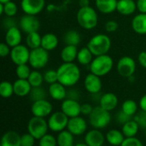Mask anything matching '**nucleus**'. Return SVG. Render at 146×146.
<instances>
[{
	"label": "nucleus",
	"mask_w": 146,
	"mask_h": 146,
	"mask_svg": "<svg viewBox=\"0 0 146 146\" xmlns=\"http://www.w3.org/2000/svg\"><path fill=\"white\" fill-rule=\"evenodd\" d=\"M31 113L33 116L45 118L53 113V106L46 99L38 100L33 102L31 106Z\"/></svg>",
	"instance_id": "nucleus-11"
},
{
	"label": "nucleus",
	"mask_w": 146,
	"mask_h": 146,
	"mask_svg": "<svg viewBox=\"0 0 146 146\" xmlns=\"http://www.w3.org/2000/svg\"><path fill=\"white\" fill-rule=\"evenodd\" d=\"M3 4V14L8 17H14L18 12V7L15 3L9 1Z\"/></svg>",
	"instance_id": "nucleus-39"
},
{
	"label": "nucleus",
	"mask_w": 146,
	"mask_h": 146,
	"mask_svg": "<svg viewBox=\"0 0 146 146\" xmlns=\"http://www.w3.org/2000/svg\"><path fill=\"white\" fill-rule=\"evenodd\" d=\"M137 9V3L134 0H118L116 10L122 15H130Z\"/></svg>",
	"instance_id": "nucleus-22"
},
{
	"label": "nucleus",
	"mask_w": 146,
	"mask_h": 146,
	"mask_svg": "<svg viewBox=\"0 0 146 146\" xmlns=\"http://www.w3.org/2000/svg\"><path fill=\"white\" fill-rule=\"evenodd\" d=\"M87 47L94 56L106 55L111 48V39L106 34L98 33L89 40Z\"/></svg>",
	"instance_id": "nucleus-3"
},
{
	"label": "nucleus",
	"mask_w": 146,
	"mask_h": 146,
	"mask_svg": "<svg viewBox=\"0 0 146 146\" xmlns=\"http://www.w3.org/2000/svg\"><path fill=\"white\" fill-rule=\"evenodd\" d=\"M64 43L68 45L77 46L81 40V36L80 33L76 30H69L64 34L63 38Z\"/></svg>",
	"instance_id": "nucleus-33"
},
{
	"label": "nucleus",
	"mask_w": 146,
	"mask_h": 146,
	"mask_svg": "<svg viewBox=\"0 0 146 146\" xmlns=\"http://www.w3.org/2000/svg\"><path fill=\"white\" fill-rule=\"evenodd\" d=\"M111 121V115L110 111L105 110L101 106L94 107L92 114L89 115L90 125L95 129H104L109 126Z\"/></svg>",
	"instance_id": "nucleus-5"
},
{
	"label": "nucleus",
	"mask_w": 146,
	"mask_h": 146,
	"mask_svg": "<svg viewBox=\"0 0 146 146\" xmlns=\"http://www.w3.org/2000/svg\"><path fill=\"white\" fill-rule=\"evenodd\" d=\"M67 98L74 99V100H79L80 98V92L76 89H69L67 92Z\"/></svg>",
	"instance_id": "nucleus-49"
},
{
	"label": "nucleus",
	"mask_w": 146,
	"mask_h": 146,
	"mask_svg": "<svg viewBox=\"0 0 146 146\" xmlns=\"http://www.w3.org/2000/svg\"><path fill=\"white\" fill-rule=\"evenodd\" d=\"M115 119L117 121V122L121 125H124L125 123H127V121H131L132 119H133V116H130L128 115H127L126 113H124L121 110L120 111H118V113L115 115Z\"/></svg>",
	"instance_id": "nucleus-44"
},
{
	"label": "nucleus",
	"mask_w": 146,
	"mask_h": 146,
	"mask_svg": "<svg viewBox=\"0 0 146 146\" xmlns=\"http://www.w3.org/2000/svg\"><path fill=\"white\" fill-rule=\"evenodd\" d=\"M121 146H144L141 140L138 138H126Z\"/></svg>",
	"instance_id": "nucleus-45"
},
{
	"label": "nucleus",
	"mask_w": 146,
	"mask_h": 146,
	"mask_svg": "<svg viewBox=\"0 0 146 146\" xmlns=\"http://www.w3.org/2000/svg\"><path fill=\"white\" fill-rule=\"evenodd\" d=\"M74 146H89V145H87L84 142V143H77V144H75V145H74Z\"/></svg>",
	"instance_id": "nucleus-56"
},
{
	"label": "nucleus",
	"mask_w": 146,
	"mask_h": 146,
	"mask_svg": "<svg viewBox=\"0 0 146 146\" xmlns=\"http://www.w3.org/2000/svg\"><path fill=\"white\" fill-rule=\"evenodd\" d=\"M36 139L29 133H24L21 136V146H34Z\"/></svg>",
	"instance_id": "nucleus-42"
},
{
	"label": "nucleus",
	"mask_w": 146,
	"mask_h": 146,
	"mask_svg": "<svg viewBox=\"0 0 146 146\" xmlns=\"http://www.w3.org/2000/svg\"><path fill=\"white\" fill-rule=\"evenodd\" d=\"M77 46L66 44L61 51V58L63 62H74L77 60L78 56Z\"/></svg>",
	"instance_id": "nucleus-27"
},
{
	"label": "nucleus",
	"mask_w": 146,
	"mask_h": 146,
	"mask_svg": "<svg viewBox=\"0 0 146 146\" xmlns=\"http://www.w3.org/2000/svg\"><path fill=\"white\" fill-rule=\"evenodd\" d=\"M30 98L33 102L41 100V99H46V92L44 89L41 86L38 87H33L32 91L30 92Z\"/></svg>",
	"instance_id": "nucleus-37"
},
{
	"label": "nucleus",
	"mask_w": 146,
	"mask_h": 146,
	"mask_svg": "<svg viewBox=\"0 0 146 146\" xmlns=\"http://www.w3.org/2000/svg\"><path fill=\"white\" fill-rule=\"evenodd\" d=\"M27 80L29 81L30 85L32 86V87H38L41 86L43 82L44 81V74H42L39 71L33 70L31 72Z\"/></svg>",
	"instance_id": "nucleus-35"
},
{
	"label": "nucleus",
	"mask_w": 146,
	"mask_h": 146,
	"mask_svg": "<svg viewBox=\"0 0 146 146\" xmlns=\"http://www.w3.org/2000/svg\"><path fill=\"white\" fill-rule=\"evenodd\" d=\"M4 39H5V43L10 48H13L15 46L21 44V42L22 39L21 30L16 26L9 28L8 30H6Z\"/></svg>",
	"instance_id": "nucleus-18"
},
{
	"label": "nucleus",
	"mask_w": 146,
	"mask_h": 146,
	"mask_svg": "<svg viewBox=\"0 0 146 146\" xmlns=\"http://www.w3.org/2000/svg\"><path fill=\"white\" fill-rule=\"evenodd\" d=\"M67 130H68L74 136H80L87 130V122L81 116L69 118Z\"/></svg>",
	"instance_id": "nucleus-15"
},
{
	"label": "nucleus",
	"mask_w": 146,
	"mask_h": 146,
	"mask_svg": "<svg viewBox=\"0 0 146 146\" xmlns=\"http://www.w3.org/2000/svg\"><path fill=\"white\" fill-rule=\"evenodd\" d=\"M99 106L107 111L114 110L118 105V98L113 92H106L103 94L99 100Z\"/></svg>",
	"instance_id": "nucleus-19"
},
{
	"label": "nucleus",
	"mask_w": 146,
	"mask_h": 146,
	"mask_svg": "<svg viewBox=\"0 0 146 146\" xmlns=\"http://www.w3.org/2000/svg\"><path fill=\"white\" fill-rule=\"evenodd\" d=\"M44 82H46L49 85H51L53 83L57 82L58 81V77H57L56 70H53V69L47 70L44 74Z\"/></svg>",
	"instance_id": "nucleus-41"
},
{
	"label": "nucleus",
	"mask_w": 146,
	"mask_h": 146,
	"mask_svg": "<svg viewBox=\"0 0 146 146\" xmlns=\"http://www.w3.org/2000/svg\"><path fill=\"white\" fill-rule=\"evenodd\" d=\"M139 130V126L134 119H132L131 121L122 125V128H121V132L124 134L125 138L136 137Z\"/></svg>",
	"instance_id": "nucleus-29"
},
{
	"label": "nucleus",
	"mask_w": 146,
	"mask_h": 146,
	"mask_svg": "<svg viewBox=\"0 0 146 146\" xmlns=\"http://www.w3.org/2000/svg\"><path fill=\"white\" fill-rule=\"evenodd\" d=\"M139 104L133 99H127L123 102L121 105V110L127 115L134 117V115L138 113Z\"/></svg>",
	"instance_id": "nucleus-34"
},
{
	"label": "nucleus",
	"mask_w": 146,
	"mask_h": 146,
	"mask_svg": "<svg viewBox=\"0 0 146 146\" xmlns=\"http://www.w3.org/2000/svg\"><path fill=\"white\" fill-rule=\"evenodd\" d=\"M9 1H12V0H0V3H8Z\"/></svg>",
	"instance_id": "nucleus-57"
},
{
	"label": "nucleus",
	"mask_w": 146,
	"mask_h": 146,
	"mask_svg": "<svg viewBox=\"0 0 146 146\" xmlns=\"http://www.w3.org/2000/svg\"><path fill=\"white\" fill-rule=\"evenodd\" d=\"M94 107H92L90 104H81V114L83 115H90L93 110Z\"/></svg>",
	"instance_id": "nucleus-48"
},
{
	"label": "nucleus",
	"mask_w": 146,
	"mask_h": 146,
	"mask_svg": "<svg viewBox=\"0 0 146 146\" xmlns=\"http://www.w3.org/2000/svg\"><path fill=\"white\" fill-rule=\"evenodd\" d=\"M118 0H95L96 8L104 15L111 14L116 10Z\"/></svg>",
	"instance_id": "nucleus-23"
},
{
	"label": "nucleus",
	"mask_w": 146,
	"mask_h": 146,
	"mask_svg": "<svg viewBox=\"0 0 146 146\" xmlns=\"http://www.w3.org/2000/svg\"><path fill=\"white\" fill-rule=\"evenodd\" d=\"M89 66L91 73L99 77H103L107 75L112 70L114 67V61L112 57L107 54L95 56Z\"/></svg>",
	"instance_id": "nucleus-4"
},
{
	"label": "nucleus",
	"mask_w": 146,
	"mask_h": 146,
	"mask_svg": "<svg viewBox=\"0 0 146 146\" xmlns=\"http://www.w3.org/2000/svg\"><path fill=\"white\" fill-rule=\"evenodd\" d=\"M138 61H139V64H140L143 68H146V50H145V51H141V52L139 54Z\"/></svg>",
	"instance_id": "nucleus-52"
},
{
	"label": "nucleus",
	"mask_w": 146,
	"mask_h": 146,
	"mask_svg": "<svg viewBox=\"0 0 146 146\" xmlns=\"http://www.w3.org/2000/svg\"><path fill=\"white\" fill-rule=\"evenodd\" d=\"M67 90L66 86L62 85L60 82H56L50 85L48 89V93L50 97L56 101H63L67 98Z\"/></svg>",
	"instance_id": "nucleus-20"
},
{
	"label": "nucleus",
	"mask_w": 146,
	"mask_h": 146,
	"mask_svg": "<svg viewBox=\"0 0 146 146\" xmlns=\"http://www.w3.org/2000/svg\"><path fill=\"white\" fill-rule=\"evenodd\" d=\"M21 7L26 15H37L45 7V0H21Z\"/></svg>",
	"instance_id": "nucleus-13"
},
{
	"label": "nucleus",
	"mask_w": 146,
	"mask_h": 146,
	"mask_svg": "<svg viewBox=\"0 0 146 146\" xmlns=\"http://www.w3.org/2000/svg\"><path fill=\"white\" fill-rule=\"evenodd\" d=\"M56 140L57 146H74V135L66 129L58 133Z\"/></svg>",
	"instance_id": "nucleus-30"
},
{
	"label": "nucleus",
	"mask_w": 146,
	"mask_h": 146,
	"mask_svg": "<svg viewBox=\"0 0 146 146\" xmlns=\"http://www.w3.org/2000/svg\"><path fill=\"white\" fill-rule=\"evenodd\" d=\"M14 94V86L9 81L4 80L0 84V95L3 98H9Z\"/></svg>",
	"instance_id": "nucleus-36"
},
{
	"label": "nucleus",
	"mask_w": 146,
	"mask_h": 146,
	"mask_svg": "<svg viewBox=\"0 0 146 146\" xmlns=\"http://www.w3.org/2000/svg\"><path fill=\"white\" fill-rule=\"evenodd\" d=\"M41 41H42V37L40 36L38 32H33L27 34L26 44L30 50L41 47Z\"/></svg>",
	"instance_id": "nucleus-31"
},
{
	"label": "nucleus",
	"mask_w": 146,
	"mask_h": 146,
	"mask_svg": "<svg viewBox=\"0 0 146 146\" xmlns=\"http://www.w3.org/2000/svg\"><path fill=\"white\" fill-rule=\"evenodd\" d=\"M93 54L88 49V47H83L78 51L77 61L81 65H90L93 60Z\"/></svg>",
	"instance_id": "nucleus-32"
},
{
	"label": "nucleus",
	"mask_w": 146,
	"mask_h": 146,
	"mask_svg": "<svg viewBox=\"0 0 146 146\" xmlns=\"http://www.w3.org/2000/svg\"><path fill=\"white\" fill-rule=\"evenodd\" d=\"M145 136H146V129L145 130Z\"/></svg>",
	"instance_id": "nucleus-58"
},
{
	"label": "nucleus",
	"mask_w": 146,
	"mask_h": 146,
	"mask_svg": "<svg viewBox=\"0 0 146 146\" xmlns=\"http://www.w3.org/2000/svg\"><path fill=\"white\" fill-rule=\"evenodd\" d=\"M1 146H21V135L15 131H8L1 139Z\"/></svg>",
	"instance_id": "nucleus-25"
},
{
	"label": "nucleus",
	"mask_w": 146,
	"mask_h": 146,
	"mask_svg": "<svg viewBox=\"0 0 146 146\" xmlns=\"http://www.w3.org/2000/svg\"><path fill=\"white\" fill-rule=\"evenodd\" d=\"M133 119L137 121V123L139 126V128L141 129H146V111L141 110L140 112H138Z\"/></svg>",
	"instance_id": "nucleus-43"
},
{
	"label": "nucleus",
	"mask_w": 146,
	"mask_h": 146,
	"mask_svg": "<svg viewBox=\"0 0 146 146\" xmlns=\"http://www.w3.org/2000/svg\"><path fill=\"white\" fill-rule=\"evenodd\" d=\"M13 86H14V94L21 98L29 95L33 88L27 80H22V79H17L13 83Z\"/></svg>",
	"instance_id": "nucleus-21"
},
{
	"label": "nucleus",
	"mask_w": 146,
	"mask_h": 146,
	"mask_svg": "<svg viewBox=\"0 0 146 146\" xmlns=\"http://www.w3.org/2000/svg\"><path fill=\"white\" fill-rule=\"evenodd\" d=\"M30 51L31 50L27 45L21 44L17 46H15L11 48L9 55L10 60L16 66L21 64H27V62H29Z\"/></svg>",
	"instance_id": "nucleus-9"
},
{
	"label": "nucleus",
	"mask_w": 146,
	"mask_h": 146,
	"mask_svg": "<svg viewBox=\"0 0 146 146\" xmlns=\"http://www.w3.org/2000/svg\"><path fill=\"white\" fill-rule=\"evenodd\" d=\"M0 15H3V4L0 3Z\"/></svg>",
	"instance_id": "nucleus-55"
},
{
	"label": "nucleus",
	"mask_w": 146,
	"mask_h": 146,
	"mask_svg": "<svg viewBox=\"0 0 146 146\" xmlns=\"http://www.w3.org/2000/svg\"><path fill=\"white\" fill-rule=\"evenodd\" d=\"M58 82L66 87H72L80 79V69L74 62H63L56 69Z\"/></svg>",
	"instance_id": "nucleus-1"
},
{
	"label": "nucleus",
	"mask_w": 146,
	"mask_h": 146,
	"mask_svg": "<svg viewBox=\"0 0 146 146\" xmlns=\"http://www.w3.org/2000/svg\"><path fill=\"white\" fill-rule=\"evenodd\" d=\"M84 86L86 90L92 95L99 93L103 86L101 77L92 73H90L86 76L84 80Z\"/></svg>",
	"instance_id": "nucleus-16"
},
{
	"label": "nucleus",
	"mask_w": 146,
	"mask_h": 146,
	"mask_svg": "<svg viewBox=\"0 0 146 146\" xmlns=\"http://www.w3.org/2000/svg\"><path fill=\"white\" fill-rule=\"evenodd\" d=\"M19 25L20 29L27 34L33 32H38L40 27V22L38 19L36 17V15L26 14L23 16H21Z\"/></svg>",
	"instance_id": "nucleus-12"
},
{
	"label": "nucleus",
	"mask_w": 146,
	"mask_h": 146,
	"mask_svg": "<svg viewBox=\"0 0 146 146\" xmlns=\"http://www.w3.org/2000/svg\"><path fill=\"white\" fill-rule=\"evenodd\" d=\"M11 48L6 43L0 44V56L2 57H6L10 55Z\"/></svg>",
	"instance_id": "nucleus-47"
},
{
	"label": "nucleus",
	"mask_w": 146,
	"mask_h": 146,
	"mask_svg": "<svg viewBox=\"0 0 146 146\" xmlns=\"http://www.w3.org/2000/svg\"><path fill=\"white\" fill-rule=\"evenodd\" d=\"M105 140V136L99 129L93 128L85 135V143L89 146H103Z\"/></svg>",
	"instance_id": "nucleus-17"
},
{
	"label": "nucleus",
	"mask_w": 146,
	"mask_h": 146,
	"mask_svg": "<svg viewBox=\"0 0 146 146\" xmlns=\"http://www.w3.org/2000/svg\"><path fill=\"white\" fill-rule=\"evenodd\" d=\"M49 62V51L42 47L31 50L28 63L34 69H41L44 68Z\"/></svg>",
	"instance_id": "nucleus-7"
},
{
	"label": "nucleus",
	"mask_w": 146,
	"mask_h": 146,
	"mask_svg": "<svg viewBox=\"0 0 146 146\" xmlns=\"http://www.w3.org/2000/svg\"><path fill=\"white\" fill-rule=\"evenodd\" d=\"M104 27H105V30H106L107 33H114V32H115L118 29L119 25H118V23L115 21L110 20V21H108L105 23Z\"/></svg>",
	"instance_id": "nucleus-46"
},
{
	"label": "nucleus",
	"mask_w": 146,
	"mask_h": 146,
	"mask_svg": "<svg viewBox=\"0 0 146 146\" xmlns=\"http://www.w3.org/2000/svg\"><path fill=\"white\" fill-rule=\"evenodd\" d=\"M3 27L6 28V30H8L10 27H15V20H13V17L6 16V18L3 20Z\"/></svg>",
	"instance_id": "nucleus-50"
},
{
	"label": "nucleus",
	"mask_w": 146,
	"mask_h": 146,
	"mask_svg": "<svg viewBox=\"0 0 146 146\" xmlns=\"http://www.w3.org/2000/svg\"><path fill=\"white\" fill-rule=\"evenodd\" d=\"M133 30L140 35L146 34V14L139 13L136 15L132 20Z\"/></svg>",
	"instance_id": "nucleus-24"
},
{
	"label": "nucleus",
	"mask_w": 146,
	"mask_h": 146,
	"mask_svg": "<svg viewBox=\"0 0 146 146\" xmlns=\"http://www.w3.org/2000/svg\"><path fill=\"white\" fill-rule=\"evenodd\" d=\"M48 121L44 118L33 116L27 123V132L32 134L36 140H39L42 137L48 133Z\"/></svg>",
	"instance_id": "nucleus-6"
},
{
	"label": "nucleus",
	"mask_w": 146,
	"mask_h": 146,
	"mask_svg": "<svg viewBox=\"0 0 146 146\" xmlns=\"http://www.w3.org/2000/svg\"><path fill=\"white\" fill-rule=\"evenodd\" d=\"M59 40L56 35H55L52 33H45L42 36V41H41V47L47 51H51L55 50L58 45Z\"/></svg>",
	"instance_id": "nucleus-26"
},
{
	"label": "nucleus",
	"mask_w": 146,
	"mask_h": 146,
	"mask_svg": "<svg viewBox=\"0 0 146 146\" xmlns=\"http://www.w3.org/2000/svg\"><path fill=\"white\" fill-rule=\"evenodd\" d=\"M69 118L61 110L53 112L48 119L49 129L54 133H60L67 129Z\"/></svg>",
	"instance_id": "nucleus-8"
},
{
	"label": "nucleus",
	"mask_w": 146,
	"mask_h": 146,
	"mask_svg": "<svg viewBox=\"0 0 146 146\" xmlns=\"http://www.w3.org/2000/svg\"><path fill=\"white\" fill-rule=\"evenodd\" d=\"M61 110L68 118H74L81 115V104L77 100L66 98L62 101Z\"/></svg>",
	"instance_id": "nucleus-14"
},
{
	"label": "nucleus",
	"mask_w": 146,
	"mask_h": 146,
	"mask_svg": "<svg viewBox=\"0 0 146 146\" xmlns=\"http://www.w3.org/2000/svg\"><path fill=\"white\" fill-rule=\"evenodd\" d=\"M38 146H57V140L52 134L47 133L38 140Z\"/></svg>",
	"instance_id": "nucleus-40"
},
{
	"label": "nucleus",
	"mask_w": 146,
	"mask_h": 146,
	"mask_svg": "<svg viewBox=\"0 0 146 146\" xmlns=\"http://www.w3.org/2000/svg\"><path fill=\"white\" fill-rule=\"evenodd\" d=\"M116 68L121 76L128 79L129 77L133 76L136 71V62L131 56H122L119 59Z\"/></svg>",
	"instance_id": "nucleus-10"
},
{
	"label": "nucleus",
	"mask_w": 146,
	"mask_h": 146,
	"mask_svg": "<svg viewBox=\"0 0 146 146\" xmlns=\"http://www.w3.org/2000/svg\"><path fill=\"white\" fill-rule=\"evenodd\" d=\"M89 4H90V1H89V0H79V5H80V8L90 6Z\"/></svg>",
	"instance_id": "nucleus-54"
},
{
	"label": "nucleus",
	"mask_w": 146,
	"mask_h": 146,
	"mask_svg": "<svg viewBox=\"0 0 146 146\" xmlns=\"http://www.w3.org/2000/svg\"><path fill=\"white\" fill-rule=\"evenodd\" d=\"M137 9L139 13L146 14V0H137Z\"/></svg>",
	"instance_id": "nucleus-51"
},
{
	"label": "nucleus",
	"mask_w": 146,
	"mask_h": 146,
	"mask_svg": "<svg viewBox=\"0 0 146 146\" xmlns=\"http://www.w3.org/2000/svg\"><path fill=\"white\" fill-rule=\"evenodd\" d=\"M31 69L27 64H21L16 66L15 68V74L18 79H22V80H27L30 74H31Z\"/></svg>",
	"instance_id": "nucleus-38"
},
{
	"label": "nucleus",
	"mask_w": 146,
	"mask_h": 146,
	"mask_svg": "<svg viewBox=\"0 0 146 146\" xmlns=\"http://www.w3.org/2000/svg\"><path fill=\"white\" fill-rule=\"evenodd\" d=\"M105 138H106V141L112 146H121L124 139H126L122 132L116 129L110 130L106 133Z\"/></svg>",
	"instance_id": "nucleus-28"
},
{
	"label": "nucleus",
	"mask_w": 146,
	"mask_h": 146,
	"mask_svg": "<svg viewBox=\"0 0 146 146\" xmlns=\"http://www.w3.org/2000/svg\"><path fill=\"white\" fill-rule=\"evenodd\" d=\"M77 22L78 24L86 30L94 29L98 23V16L95 10L91 6L80 8L77 15Z\"/></svg>",
	"instance_id": "nucleus-2"
},
{
	"label": "nucleus",
	"mask_w": 146,
	"mask_h": 146,
	"mask_svg": "<svg viewBox=\"0 0 146 146\" xmlns=\"http://www.w3.org/2000/svg\"><path fill=\"white\" fill-rule=\"evenodd\" d=\"M139 106L141 110L146 111V94H145L144 96H142L141 98L139 99Z\"/></svg>",
	"instance_id": "nucleus-53"
}]
</instances>
